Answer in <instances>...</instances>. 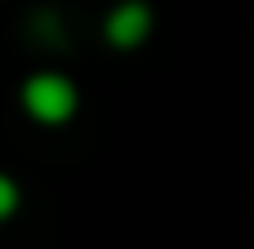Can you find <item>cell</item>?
<instances>
[{
  "label": "cell",
  "mask_w": 254,
  "mask_h": 249,
  "mask_svg": "<svg viewBox=\"0 0 254 249\" xmlns=\"http://www.w3.org/2000/svg\"><path fill=\"white\" fill-rule=\"evenodd\" d=\"M107 40L116 49H138L147 36H152V9L143 0H121L112 13H107Z\"/></svg>",
  "instance_id": "obj_2"
},
{
  "label": "cell",
  "mask_w": 254,
  "mask_h": 249,
  "mask_svg": "<svg viewBox=\"0 0 254 249\" xmlns=\"http://www.w3.org/2000/svg\"><path fill=\"white\" fill-rule=\"evenodd\" d=\"M22 107L40 125H63L76 116V85L58 71H40L22 85Z\"/></svg>",
  "instance_id": "obj_1"
},
{
  "label": "cell",
  "mask_w": 254,
  "mask_h": 249,
  "mask_svg": "<svg viewBox=\"0 0 254 249\" xmlns=\"http://www.w3.org/2000/svg\"><path fill=\"white\" fill-rule=\"evenodd\" d=\"M13 209H18V187H13L9 174H0V223H4Z\"/></svg>",
  "instance_id": "obj_3"
}]
</instances>
